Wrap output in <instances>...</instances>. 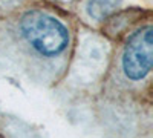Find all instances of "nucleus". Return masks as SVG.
<instances>
[{"label": "nucleus", "instance_id": "3", "mask_svg": "<svg viewBox=\"0 0 153 138\" xmlns=\"http://www.w3.org/2000/svg\"><path fill=\"white\" fill-rule=\"evenodd\" d=\"M121 3V0H89L87 14L95 20L106 19L110 12H113Z\"/></svg>", "mask_w": 153, "mask_h": 138}, {"label": "nucleus", "instance_id": "2", "mask_svg": "<svg viewBox=\"0 0 153 138\" xmlns=\"http://www.w3.org/2000/svg\"><path fill=\"white\" fill-rule=\"evenodd\" d=\"M152 26H144L129 37L123 49L121 65L127 78L141 80L152 69Z\"/></svg>", "mask_w": 153, "mask_h": 138}, {"label": "nucleus", "instance_id": "1", "mask_svg": "<svg viewBox=\"0 0 153 138\" xmlns=\"http://www.w3.org/2000/svg\"><path fill=\"white\" fill-rule=\"evenodd\" d=\"M20 32L34 51L45 57H55L69 45L66 26L42 11L26 12L20 20Z\"/></svg>", "mask_w": 153, "mask_h": 138}]
</instances>
